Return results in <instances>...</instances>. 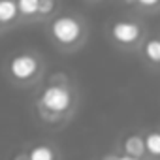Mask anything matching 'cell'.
Masks as SVG:
<instances>
[{
	"label": "cell",
	"mask_w": 160,
	"mask_h": 160,
	"mask_svg": "<svg viewBox=\"0 0 160 160\" xmlns=\"http://www.w3.org/2000/svg\"><path fill=\"white\" fill-rule=\"evenodd\" d=\"M45 25L49 40L60 51H75L89 38L87 19L75 12H58Z\"/></svg>",
	"instance_id": "cell-1"
},
{
	"label": "cell",
	"mask_w": 160,
	"mask_h": 160,
	"mask_svg": "<svg viewBox=\"0 0 160 160\" xmlns=\"http://www.w3.org/2000/svg\"><path fill=\"white\" fill-rule=\"evenodd\" d=\"M108 38L115 47L124 51H134L141 47V43L145 42L147 27L141 19H136V17H128V15L117 17V19H111L108 25Z\"/></svg>",
	"instance_id": "cell-2"
},
{
	"label": "cell",
	"mask_w": 160,
	"mask_h": 160,
	"mask_svg": "<svg viewBox=\"0 0 160 160\" xmlns=\"http://www.w3.org/2000/svg\"><path fill=\"white\" fill-rule=\"evenodd\" d=\"M6 72L12 81L19 85H28L42 75L43 58L40 57V53H34V51H19L8 58Z\"/></svg>",
	"instance_id": "cell-3"
},
{
	"label": "cell",
	"mask_w": 160,
	"mask_h": 160,
	"mask_svg": "<svg viewBox=\"0 0 160 160\" xmlns=\"http://www.w3.org/2000/svg\"><path fill=\"white\" fill-rule=\"evenodd\" d=\"M73 102V92L68 85V81H57L51 79V83H47L38 98V106L42 108L43 113L49 115H62L72 108Z\"/></svg>",
	"instance_id": "cell-4"
},
{
	"label": "cell",
	"mask_w": 160,
	"mask_h": 160,
	"mask_svg": "<svg viewBox=\"0 0 160 160\" xmlns=\"http://www.w3.org/2000/svg\"><path fill=\"white\" fill-rule=\"evenodd\" d=\"M23 25L17 0H0V32Z\"/></svg>",
	"instance_id": "cell-5"
},
{
	"label": "cell",
	"mask_w": 160,
	"mask_h": 160,
	"mask_svg": "<svg viewBox=\"0 0 160 160\" xmlns=\"http://www.w3.org/2000/svg\"><path fill=\"white\" fill-rule=\"evenodd\" d=\"M139 51L151 66H160V36H147Z\"/></svg>",
	"instance_id": "cell-6"
},
{
	"label": "cell",
	"mask_w": 160,
	"mask_h": 160,
	"mask_svg": "<svg viewBox=\"0 0 160 160\" xmlns=\"http://www.w3.org/2000/svg\"><path fill=\"white\" fill-rule=\"evenodd\" d=\"M17 6H19L23 25L38 23V19H40V0H17Z\"/></svg>",
	"instance_id": "cell-7"
},
{
	"label": "cell",
	"mask_w": 160,
	"mask_h": 160,
	"mask_svg": "<svg viewBox=\"0 0 160 160\" xmlns=\"http://www.w3.org/2000/svg\"><path fill=\"white\" fill-rule=\"evenodd\" d=\"M122 147H124L126 154L136 156V158H139V156H143V152H147V149H145V138H141V136H128L124 139Z\"/></svg>",
	"instance_id": "cell-8"
},
{
	"label": "cell",
	"mask_w": 160,
	"mask_h": 160,
	"mask_svg": "<svg viewBox=\"0 0 160 160\" xmlns=\"http://www.w3.org/2000/svg\"><path fill=\"white\" fill-rule=\"evenodd\" d=\"M60 12V0H40V19L38 23H47Z\"/></svg>",
	"instance_id": "cell-9"
},
{
	"label": "cell",
	"mask_w": 160,
	"mask_h": 160,
	"mask_svg": "<svg viewBox=\"0 0 160 160\" xmlns=\"http://www.w3.org/2000/svg\"><path fill=\"white\" fill-rule=\"evenodd\" d=\"M132 8L138 15H154L160 13V0H134Z\"/></svg>",
	"instance_id": "cell-10"
},
{
	"label": "cell",
	"mask_w": 160,
	"mask_h": 160,
	"mask_svg": "<svg viewBox=\"0 0 160 160\" xmlns=\"http://www.w3.org/2000/svg\"><path fill=\"white\" fill-rule=\"evenodd\" d=\"M28 160H55V151L49 145H36L30 149Z\"/></svg>",
	"instance_id": "cell-11"
},
{
	"label": "cell",
	"mask_w": 160,
	"mask_h": 160,
	"mask_svg": "<svg viewBox=\"0 0 160 160\" xmlns=\"http://www.w3.org/2000/svg\"><path fill=\"white\" fill-rule=\"evenodd\" d=\"M145 149L152 156H160V132H149L145 136Z\"/></svg>",
	"instance_id": "cell-12"
},
{
	"label": "cell",
	"mask_w": 160,
	"mask_h": 160,
	"mask_svg": "<svg viewBox=\"0 0 160 160\" xmlns=\"http://www.w3.org/2000/svg\"><path fill=\"white\" fill-rule=\"evenodd\" d=\"M113 160H138V158H136V156H130V154L124 152L122 156H117V158H113Z\"/></svg>",
	"instance_id": "cell-13"
},
{
	"label": "cell",
	"mask_w": 160,
	"mask_h": 160,
	"mask_svg": "<svg viewBox=\"0 0 160 160\" xmlns=\"http://www.w3.org/2000/svg\"><path fill=\"white\" fill-rule=\"evenodd\" d=\"M83 2H87V4H96V2H104V0H83Z\"/></svg>",
	"instance_id": "cell-14"
}]
</instances>
